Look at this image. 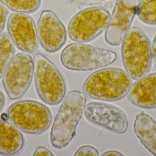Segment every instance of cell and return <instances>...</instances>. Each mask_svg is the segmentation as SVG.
<instances>
[{"mask_svg": "<svg viewBox=\"0 0 156 156\" xmlns=\"http://www.w3.org/2000/svg\"><path fill=\"white\" fill-rule=\"evenodd\" d=\"M132 86V79L126 71L118 68L109 67L91 74L83 82L82 90L88 98L116 101L124 98Z\"/></svg>", "mask_w": 156, "mask_h": 156, "instance_id": "1", "label": "cell"}, {"mask_svg": "<svg viewBox=\"0 0 156 156\" xmlns=\"http://www.w3.org/2000/svg\"><path fill=\"white\" fill-rule=\"evenodd\" d=\"M86 103L85 96L79 91H71L66 95L50 132V144L53 148L62 150L71 143L76 136Z\"/></svg>", "mask_w": 156, "mask_h": 156, "instance_id": "2", "label": "cell"}, {"mask_svg": "<svg viewBox=\"0 0 156 156\" xmlns=\"http://www.w3.org/2000/svg\"><path fill=\"white\" fill-rule=\"evenodd\" d=\"M122 44V60L126 72L134 80L146 76L152 63V48L144 32L133 27L127 32Z\"/></svg>", "mask_w": 156, "mask_h": 156, "instance_id": "3", "label": "cell"}, {"mask_svg": "<svg viewBox=\"0 0 156 156\" xmlns=\"http://www.w3.org/2000/svg\"><path fill=\"white\" fill-rule=\"evenodd\" d=\"M34 60L35 85L38 97L48 105H58L66 93L64 76L56 66L43 54H36Z\"/></svg>", "mask_w": 156, "mask_h": 156, "instance_id": "4", "label": "cell"}, {"mask_svg": "<svg viewBox=\"0 0 156 156\" xmlns=\"http://www.w3.org/2000/svg\"><path fill=\"white\" fill-rule=\"evenodd\" d=\"M6 115L13 125L29 134H41L52 124V114L49 108L33 100H23L12 103L7 109Z\"/></svg>", "mask_w": 156, "mask_h": 156, "instance_id": "5", "label": "cell"}, {"mask_svg": "<svg viewBox=\"0 0 156 156\" xmlns=\"http://www.w3.org/2000/svg\"><path fill=\"white\" fill-rule=\"evenodd\" d=\"M117 58L114 52L80 43L69 44L60 56L63 66L70 70L90 71L106 67Z\"/></svg>", "mask_w": 156, "mask_h": 156, "instance_id": "6", "label": "cell"}, {"mask_svg": "<svg viewBox=\"0 0 156 156\" xmlns=\"http://www.w3.org/2000/svg\"><path fill=\"white\" fill-rule=\"evenodd\" d=\"M111 16L109 11L101 6L81 10L69 21L68 34L70 39L81 43L92 41L107 28Z\"/></svg>", "mask_w": 156, "mask_h": 156, "instance_id": "7", "label": "cell"}, {"mask_svg": "<svg viewBox=\"0 0 156 156\" xmlns=\"http://www.w3.org/2000/svg\"><path fill=\"white\" fill-rule=\"evenodd\" d=\"M34 70L30 55L20 53L13 57L2 77L3 86L10 99H20L25 94L32 83Z\"/></svg>", "mask_w": 156, "mask_h": 156, "instance_id": "8", "label": "cell"}, {"mask_svg": "<svg viewBox=\"0 0 156 156\" xmlns=\"http://www.w3.org/2000/svg\"><path fill=\"white\" fill-rule=\"evenodd\" d=\"M140 0H116L105 34V42L113 46L119 45L130 29Z\"/></svg>", "mask_w": 156, "mask_h": 156, "instance_id": "9", "label": "cell"}, {"mask_svg": "<svg viewBox=\"0 0 156 156\" xmlns=\"http://www.w3.org/2000/svg\"><path fill=\"white\" fill-rule=\"evenodd\" d=\"M7 29L10 38L19 50L29 54L36 51L39 39L35 23L31 16L23 13L11 14Z\"/></svg>", "mask_w": 156, "mask_h": 156, "instance_id": "10", "label": "cell"}, {"mask_svg": "<svg viewBox=\"0 0 156 156\" xmlns=\"http://www.w3.org/2000/svg\"><path fill=\"white\" fill-rule=\"evenodd\" d=\"M84 115L95 125L116 133H123L128 128V120L123 111L108 103H89L85 106Z\"/></svg>", "mask_w": 156, "mask_h": 156, "instance_id": "11", "label": "cell"}, {"mask_svg": "<svg viewBox=\"0 0 156 156\" xmlns=\"http://www.w3.org/2000/svg\"><path fill=\"white\" fill-rule=\"evenodd\" d=\"M38 39L43 48L49 53L58 51L67 40L66 30L58 16L51 10H45L37 24Z\"/></svg>", "mask_w": 156, "mask_h": 156, "instance_id": "12", "label": "cell"}, {"mask_svg": "<svg viewBox=\"0 0 156 156\" xmlns=\"http://www.w3.org/2000/svg\"><path fill=\"white\" fill-rule=\"evenodd\" d=\"M127 99L130 103L142 109L156 108V73L138 80L131 87Z\"/></svg>", "mask_w": 156, "mask_h": 156, "instance_id": "13", "label": "cell"}, {"mask_svg": "<svg viewBox=\"0 0 156 156\" xmlns=\"http://www.w3.org/2000/svg\"><path fill=\"white\" fill-rule=\"evenodd\" d=\"M25 146V140L23 134L12 124L0 119V154H18Z\"/></svg>", "mask_w": 156, "mask_h": 156, "instance_id": "14", "label": "cell"}, {"mask_svg": "<svg viewBox=\"0 0 156 156\" xmlns=\"http://www.w3.org/2000/svg\"><path fill=\"white\" fill-rule=\"evenodd\" d=\"M134 131L144 147L156 156V122L144 112L136 115Z\"/></svg>", "mask_w": 156, "mask_h": 156, "instance_id": "15", "label": "cell"}, {"mask_svg": "<svg viewBox=\"0 0 156 156\" xmlns=\"http://www.w3.org/2000/svg\"><path fill=\"white\" fill-rule=\"evenodd\" d=\"M15 53L14 45L9 35L5 33L0 35V80L14 56Z\"/></svg>", "mask_w": 156, "mask_h": 156, "instance_id": "16", "label": "cell"}, {"mask_svg": "<svg viewBox=\"0 0 156 156\" xmlns=\"http://www.w3.org/2000/svg\"><path fill=\"white\" fill-rule=\"evenodd\" d=\"M10 10L16 13H32L37 11L41 0H0Z\"/></svg>", "mask_w": 156, "mask_h": 156, "instance_id": "17", "label": "cell"}, {"mask_svg": "<svg viewBox=\"0 0 156 156\" xmlns=\"http://www.w3.org/2000/svg\"><path fill=\"white\" fill-rule=\"evenodd\" d=\"M137 14L144 23L156 25V0H142L138 5Z\"/></svg>", "mask_w": 156, "mask_h": 156, "instance_id": "18", "label": "cell"}, {"mask_svg": "<svg viewBox=\"0 0 156 156\" xmlns=\"http://www.w3.org/2000/svg\"><path fill=\"white\" fill-rule=\"evenodd\" d=\"M75 156H99L97 149L91 146L81 147L74 154Z\"/></svg>", "mask_w": 156, "mask_h": 156, "instance_id": "19", "label": "cell"}, {"mask_svg": "<svg viewBox=\"0 0 156 156\" xmlns=\"http://www.w3.org/2000/svg\"><path fill=\"white\" fill-rule=\"evenodd\" d=\"M8 11L6 6L0 2V35L4 29L6 19H7Z\"/></svg>", "mask_w": 156, "mask_h": 156, "instance_id": "20", "label": "cell"}, {"mask_svg": "<svg viewBox=\"0 0 156 156\" xmlns=\"http://www.w3.org/2000/svg\"><path fill=\"white\" fill-rule=\"evenodd\" d=\"M33 156H53V153L51 151L43 147H40L36 149Z\"/></svg>", "mask_w": 156, "mask_h": 156, "instance_id": "21", "label": "cell"}, {"mask_svg": "<svg viewBox=\"0 0 156 156\" xmlns=\"http://www.w3.org/2000/svg\"><path fill=\"white\" fill-rule=\"evenodd\" d=\"M101 156H123L124 155L119 151L115 150H109L106 151L101 155Z\"/></svg>", "mask_w": 156, "mask_h": 156, "instance_id": "22", "label": "cell"}, {"mask_svg": "<svg viewBox=\"0 0 156 156\" xmlns=\"http://www.w3.org/2000/svg\"><path fill=\"white\" fill-rule=\"evenodd\" d=\"M5 103V98L2 92L0 90V112L4 107Z\"/></svg>", "mask_w": 156, "mask_h": 156, "instance_id": "23", "label": "cell"}, {"mask_svg": "<svg viewBox=\"0 0 156 156\" xmlns=\"http://www.w3.org/2000/svg\"><path fill=\"white\" fill-rule=\"evenodd\" d=\"M152 51L153 57L156 62V34L152 44Z\"/></svg>", "mask_w": 156, "mask_h": 156, "instance_id": "24", "label": "cell"}, {"mask_svg": "<svg viewBox=\"0 0 156 156\" xmlns=\"http://www.w3.org/2000/svg\"><path fill=\"white\" fill-rule=\"evenodd\" d=\"M94 1H105V0H94Z\"/></svg>", "mask_w": 156, "mask_h": 156, "instance_id": "25", "label": "cell"}]
</instances>
